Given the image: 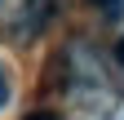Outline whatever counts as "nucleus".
<instances>
[{
  "label": "nucleus",
  "mask_w": 124,
  "mask_h": 120,
  "mask_svg": "<svg viewBox=\"0 0 124 120\" xmlns=\"http://www.w3.org/2000/svg\"><path fill=\"white\" fill-rule=\"evenodd\" d=\"M93 5H98V9H115L120 0H93Z\"/></svg>",
  "instance_id": "7ed1b4c3"
},
{
  "label": "nucleus",
  "mask_w": 124,
  "mask_h": 120,
  "mask_svg": "<svg viewBox=\"0 0 124 120\" xmlns=\"http://www.w3.org/2000/svg\"><path fill=\"white\" fill-rule=\"evenodd\" d=\"M9 102V76H5V67H0V107Z\"/></svg>",
  "instance_id": "f257e3e1"
},
{
  "label": "nucleus",
  "mask_w": 124,
  "mask_h": 120,
  "mask_svg": "<svg viewBox=\"0 0 124 120\" xmlns=\"http://www.w3.org/2000/svg\"><path fill=\"white\" fill-rule=\"evenodd\" d=\"M115 58H120V62H124V36L115 40Z\"/></svg>",
  "instance_id": "20e7f679"
},
{
  "label": "nucleus",
  "mask_w": 124,
  "mask_h": 120,
  "mask_svg": "<svg viewBox=\"0 0 124 120\" xmlns=\"http://www.w3.org/2000/svg\"><path fill=\"white\" fill-rule=\"evenodd\" d=\"M27 120H62V116H53V111H31Z\"/></svg>",
  "instance_id": "f03ea898"
}]
</instances>
